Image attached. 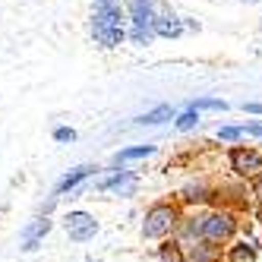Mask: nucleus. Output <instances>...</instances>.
<instances>
[{
  "label": "nucleus",
  "instance_id": "f257e3e1",
  "mask_svg": "<svg viewBox=\"0 0 262 262\" xmlns=\"http://www.w3.org/2000/svg\"><path fill=\"white\" fill-rule=\"evenodd\" d=\"M174 221H177V215H174V209H171V205H155V209L145 215L142 237H148V240H158V237H164V234H171Z\"/></svg>",
  "mask_w": 262,
  "mask_h": 262
},
{
  "label": "nucleus",
  "instance_id": "f03ea898",
  "mask_svg": "<svg viewBox=\"0 0 262 262\" xmlns=\"http://www.w3.org/2000/svg\"><path fill=\"white\" fill-rule=\"evenodd\" d=\"M67 231H70V240L82 243V240H89V237H95L98 224H95V218L85 215V212H70V215H67Z\"/></svg>",
  "mask_w": 262,
  "mask_h": 262
},
{
  "label": "nucleus",
  "instance_id": "7ed1b4c3",
  "mask_svg": "<svg viewBox=\"0 0 262 262\" xmlns=\"http://www.w3.org/2000/svg\"><path fill=\"white\" fill-rule=\"evenodd\" d=\"M231 234H234V221H231V215H209V218L202 221V237L212 240V243L228 240Z\"/></svg>",
  "mask_w": 262,
  "mask_h": 262
},
{
  "label": "nucleus",
  "instance_id": "20e7f679",
  "mask_svg": "<svg viewBox=\"0 0 262 262\" xmlns=\"http://www.w3.org/2000/svg\"><path fill=\"white\" fill-rule=\"evenodd\" d=\"M231 167L237 174H259L262 171V155L259 152H250V148H234L231 152Z\"/></svg>",
  "mask_w": 262,
  "mask_h": 262
},
{
  "label": "nucleus",
  "instance_id": "39448f33",
  "mask_svg": "<svg viewBox=\"0 0 262 262\" xmlns=\"http://www.w3.org/2000/svg\"><path fill=\"white\" fill-rule=\"evenodd\" d=\"M155 7H158V0H126V13L133 19V26H152Z\"/></svg>",
  "mask_w": 262,
  "mask_h": 262
},
{
  "label": "nucleus",
  "instance_id": "423d86ee",
  "mask_svg": "<svg viewBox=\"0 0 262 262\" xmlns=\"http://www.w3.org/2000/svg\"><path fill=\"white\" fill-rule=\"evenodd\" d=\"M98 186H101V190H114V193H120V196H133V193H136V186H139V180H136V174L120 171V174H114V177L101 180Z\"/></svg>",
  "mask_w": 262,
  "mask_h": 262
},
{
  "label": "nucleus",
  "instance_id": "0eeeda50",
  "mask_svg": "<svg viewBox=\"0 0 262 262\" xmlns=\"http://www.w3.org/2000/svg\"><path fill=\"white\" fill-rule=\"evenodd\" d=\"M92 38L101 48H117L126 38V32H123V26H92Z\"/></svg>",
  "mask_w": 262,
  "mask_h": 262
},
{
  "label": "nucleus",
  "instance_id": "6e6552de",
  "mask_svg": "<svg viewBox=\"0 0 262 262\" xmlns=\"http://www.w3.org/2000/svg\"><path fill=\"white\" fill-rule=\"evenodd\" d=\"M48 231H51V221L48 218H38L35 224H29V228L23 231V250L26 253H35V250H38V243H41V237Z\"/></svg>",
  "mask_w": 262,
  "mask_h": 262
},
{
  "label": "nucleus",
  "instance_id": "1a4fd4ad",
  "mask_svg": "<svg viewBox=\"0 0 262 262\" xmlns=\"http://www.w3.org/2000/svg\"><path fill=\"white\" fill-rule=\"evenodd\" d=\"M92 171H98V167H92V164H82V167H76V171H73V174H67L60 183H57V190H54V193H67V190H76V186L92 174Z\"/></svg>",
  "mask_w": 262,
  "mask_h": 262
},
{
  "label": "nucleus",
  "instance_id": "9d476101",
  "mask_svg": "<svg viewBox=\"0 0 262 262\" xmlns=\"http://www.w3.org/2000/svg\"><path fill=\"white\" fill-rule=\"evenodd\" d=\"M171 117H174V107H171V104H161V107H155V111H148V114H142L136 123L155 126V123H164V120H171Z\"/></svg>",
  "mask_w": 262,
  "mask_h": 262
},
{
  "label": "nucleus",
  "instance_id": "9b49d317",
  "mask_svg": "<svg viewBox=\"0 0 262 262\" xmlns=\"http://www.w3.org/2000/svg\"><path fill=\"white\" fill-rule=\"evenodd\" d=\"M155 152V145H136V148H123V152H117V164H123V161H136V158H148Z\"/></svg>",
  "mask_w": 262,
  "mask_h": 262
},
{
  "label": "nucleus",
  "instance_id": "f8f14e48",
  "mask_svg": "<svg viewBox=\"0 0 262 262\" xmlns=\"http://www.w3.org/2000/svg\"><path fill=\"white\" fill-rule=\"evenodd\" d=\"M129 38H133V45H152L155 41V29L152 26H133Z\"/></svg>",
  "mask_w": 262,
  "mask_h": 262
},
{
  "label": "nucleus",
  "instance_id": "ddd939ff",
  "mask_svg": "<svg viewBox=\"0 0 262 262\" xmlns=\"http://www.w3.org/2000/svg\"><path fill=\"white\" fill-rule=\"evenodd\" d=\"M190 107L193 111H224L228 101H221V98H196V101H190Z\"/></svg>",
  "mask_w": 262,
  "mask_h": 262
},
{
  "label": "nucleus",
  "instance_id": "4468645a",
  "mask_svg": "<svg viewBox=\"0 0 262 262\" xmlns=\"http://www.w3.org/2000/svg\"><path fill=\"white\" fill-rule=\"evenodd\" d=\"M196 123H199V111H193V107L183 111V114L177 117V129H193Z\"/></svg>",
  "mask_w": 262,
  "mask_h": 262
},
{
  "label": "nucleus",
  "instance_id": "2eb2a0df",
  "mask_svg": "<svg viewBox=\"0 0 262 262\" xmlns=\"http://www.w3.org/2000/svg\"><path fill=\"white\" fill-rule=\"evenodd\" d=\"M183 199H190V202H199V199H205V186L202 183H190L183 190Z\"/></svg>",
  "mask_w": 262,
  "mask_h": 262
},
{
  "label": "nucleus",
  "instance_id": "dca6fc26",
  "mask_svg": "<svg viewBox=\"0 0 262 262\" xmlns=\"http://www.w3.org/2000/svg\"><path fill=\"white\" fill-rule=\"evenodd\" d=\"M240 136H243V126H224V129H218V139H224V142H234Z\"/></svg>",
  "mask_w": 262,
  "mask_h": 262
},
{
  "label": "nucleus",
  "instance_id": "f3484780",
  "mask_svg": "<svg viewBox=\"0 0 262 262\" xmlns=\"http://www.w3.org/2000/svg\"><path fill=\"white\" fill-rule=\"evenodd\" d=\"M54 139H57V142H76V129L60 126V129H54Z\"/></svg>",
  "mask_w": 262,
  "mask_h": 262
},
{
  "label": "nucleus",
  "instance_id": "a211bd4d",
  "mask_svg": "<svg viewBox=\"0 0 262 262\" xmlns=\"http://www.w3.org/2000/svg\"><path fill=\"white\" fill-rule=\"evenodd\" d=\"M231 259H234V262H250V259H253V250L247 247V243H240V247L234 250V256H231Z\"/></svg>",
  "mask_w": 262,
  "mask_h": 262
},
{
  "label": "nucleus",
  "instance_id": "6ab92c4d",
  "mask_svg": "<svg viewBox=\"0 0 262 262\" xmlns=\"http://www.w3.org/2000/svg\"><path fill=\"white\" fill-rule=\"evenodd\" d=\"M161 259H164V262H183L177 247H164V250H161Z\"/></svg>",
  "mask_w": 262,
  "mask_h": 262
},
{
  "label": "nucleus",
  "instance_id": "aec40b11",
  "mask_svg": "<svg viewBox=\"0 0 262 262\" xmlns=\"http://www.w3.org/2000/svg\"><path fill=\"white\" fill-rule=\"evenodd\" d=\"M243 133H247V136H256V139H262V123H250V126H243Z\"/></svg>",
  "mask_w": 262,
  "mask_h": 262
},
{
  "label": "nucleus",
  "instance_id": "412c9836",
  "mask_svg": "<svg viewBox=\"0 0 262 262\" xmlns=\"http://www.w3.org/2000/svg\"><path fill=\"white\" fill-rule=\"evenodd\" d=\"M243 111H247V114H262V101H247Z\"/></svg>",
  "mask_w": 262,
  "mask_h": 262
},
{
  "label": "nucleus",
  "instance_id": "4be33fe9",
  "mask_svg": "<svg viewBox=\"0 0 262 262\" xmlns=\"http://www.w3.org/2000/svg\"><path fill=\"white\" fill-rule=\"evenodd\" d=\"M256 196H259V202H262V177L256 180Z\"/></svg>",
  "mask_w": 262,
  "mask_h": 262
},
{
  "label": "nucleus",
  "instance_id": "5701e85b",
  "mask_svg": "<svg viewBox=\"0 0 262 262\" xmlns=\"http://www.w3.org/2000/svg\"><path fill=\"white\" fill-rule=\"evenodd\" d=\"M240 4H259V0H240Z\"/></svg>",
  "mask_w": 262,
  "mask_h": 262
},
{
  "label": "nucleus",
  "instance_id": "b1692460",
  "mask_svg": "<svg viewBox=\"0 0 262 262\" xmlns=\"http://www.w3.org/2000/svg\"><path fill=\"white\" fill-rule=\"evenodd\" d=\"M98 4H117V0H98Z\"/></svg>",
  "mask_w": 262,
  "mask_h": 262
}]
</instances>
